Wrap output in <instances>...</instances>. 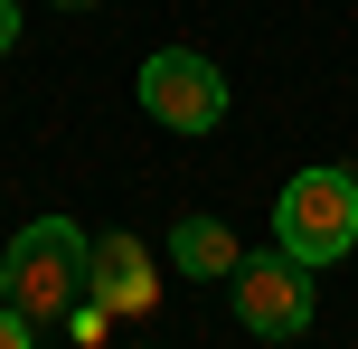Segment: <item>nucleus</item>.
<instances>
[{"mask_svg":"<svg viewBox=\"0 0 358 349\" xmlns=\"http://www.w3.org/2000/svg\"><path fill=\"white\" fill-rule=\"evenodd\" d=\"M85 255H94V236L76 218H29L0 255V302L29 321H66L85 302Z\"/></svg>","mask_w":358,"mask_h":349,"instance_id":"1","label":"nucleus"},{"mask_svg":"<svg viewBox=\"0 0 358 349\" xmlns=\"http://www.w3.org/2000/svg\"><path fill=\"white\" fill-rule=\"evenodd\" d=\"M273 245L302 255L311 274L340 264L358 245V170L321 161V170H302V180H283V199H273Z\"/></svg>","mask_w":358,"mask_h":349,"instance_id":"2","label":"nucleus"},{"mask_svg":"<svg viewBox=\"0 0 358 349\" xmlns=\"http://www.w3.org/2000/svg\"><path fill=\"white\" fill-rule=\"evenodd\" d=\"M236 321H245V340H302L311 321H321V293H311V264L302 255H236Z\"/></svg>","mask_w":358,"mask_h":349,"instance_id":"3","label":"nucleus"},{"mask_svg":"<svg viewBox=\"0 0 358 349\" xmlns=\"http://www.w3.org/2000/svg\"><path fill=\"white\" fill-rule=\"evenodd\" d=\"M142 104H151V123H170V132H217L227 123V76L198 48H161V57H142Z\"/></svg>","mask_w":358,"mask_h":349,"instance_id":"4","label":"nucleus"},{"mask_svg":"<svg viewBox=\"0 0 358 349\" xmlns=\"http://www.w3.org/2000/svg\"><path fill=\"white\" fill-rule=\"evenodd\" d=\"M85 302H104V321H142L151 302H161V264H151V245L94 236V255H85Z\"/></svg>","mask_w":358,"mask_h":349,"instance_id":"5","label":"nucleus"},{"mask_svg":"<svg viewBox=\"0 0 358 349\" xmlns=\"http://www.w3.org/2000/svg\"><path fill=\"white\" fill-rule=\"evenodd\" d=\"M170 264H179L189 283H227V274H236V227H227V218H179V227H170Z\"/></svg>","mask_w":358,"mask_h":349,"instance_id":"6","label":"nucleus"},{"mask_svg":"<svg viewBox=\"0 0 358 349\" xmlns=\"http://www.w3.org/2000/svg\"><path fill=\"white\" fill-rule=\"evenodd\" d=\"M0 349H38L29 340V312H10V302H0Z\"/></svg>","mask_w":358,"mask_h":349,"instance_id":"7","label":"nucleus"},{"mask_svg":"<svg viewBox=\"0 0 358 349\" xmlns=\"http://www.w3.org/2000/svg\"><path fill=\"white\" fill-rule=\"evenodd\" d=\"M19 48V0H0V57Z\"/></svg>","mask_w":358,"mask_h":349,"instance_id":"8","label":"nucleus"},{"mask_svg":"<svg viewBox=\"0 0 358 349\" xmlns=\"http://www.w3.org/2000/svg\"><path fill=\"white\" fill-rule=\"evenodd\" d=\"M57 10H85V0H57Z\"/></svg>","mask_w":358,"mask_h":349,"instance_id":"9","label":"nucleus"}]
</instances>
